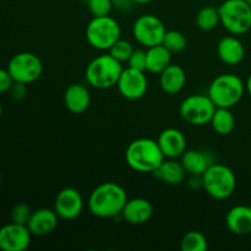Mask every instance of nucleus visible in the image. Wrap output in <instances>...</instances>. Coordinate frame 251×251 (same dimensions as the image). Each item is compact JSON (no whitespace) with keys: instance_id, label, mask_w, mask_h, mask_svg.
<instances>
[{"instance_id":"4be33fe9","label":"nucleus","mask_w":251,"mask_h":251,"mask_svg":"<svg viewBox=\"0 0 251 251\" xmlns=\"http://www.w3.org/2000/svg\"><path fill=\"white\" fill-rule=\"evenodd\" d=\"M152 174L162 183L168 185H180L184 183L188 173L181 162L176 161V158H166Z\"/></svg>"},{"instance_id":"473e14b6","label":"nucleus","mask_w":251,"mask_h":251,"mask_svg":"<svg viewBox=\"0 0 251 251\" xmlns=\"http://www.w3.org/2000/svg\"><path fill=\"white\" fill-rule=\"evenodd\" d=\"M10 92L14 100H22L26 95V85L20 82H14L12 83L11 88H10Z\"/></svg>"},{"instance_id":"2eb2a0df","label":"nucleus","mask_w":251,"mask_h":251,"mask_svg":"<svg viewBox=\"0 0 251 251\" xmlns=\"http://www.w3.org/2000/svg\"><path fill=\"white\" fill-rule=\"evenodd\" d=\"M152 215H153V206L147 199L144 198L129 199L122 212V217L127 223L134 226L145 225L151 220Z\"/></svg>"},{"instance_id":"e433bc0d","label":"nucleus","mask_w":251,"mask_h":251,"mask_svg":"<svg viewBox=\"0 0 251 251\" xmlns=\"http://www.w3.org/2000/svg\"><path fill=\"white\" fill-rule=\"evenodd\" d=\"M245 1H247V2H248V4H249V5H250V6H251V0H245Z\"/></svg>"},{"instance_id":"aec40b11","label":"nucleus","mask_w":251,"mask_h":251,"mask_svg":"<svg viewBox=\"0 0 251 251\" xmlns=\"http://www.w3.org/2000/svg\"><path fill=\"white\" fill-rule=\"evenodd\" d=\"M227 228L237 235H247L251 233V207L238 205L230 208L226 216Z\"/></svg>"},{"instance_id":"c9c22d12","label":"nucleus","mask_w":251,"mask_h":251,"mask_svg":"<svg viewBox=\"0 0 251 251\" xmlns=\"http://www.w3.org/2000/svg\"><path fill=\"white\" fill-rule=\"evenodd\" d=\"M1 115H2V107L1 104H0V118H1Z\"/></svg>"},{"instance_id":"72a5a7b5","label":"nucleus","mask_w":251,"mask_h":251,"mask_svg":"<svg viewBox=\"0 0 251 251\" xmlns=\"http://www.w3.org/2000/svg\"><path fill=\"white\" fill-rule=\"evenodd\" d=\"M245 90H247V92L249 93L250 97H251V74L249 76H248L247 82H245Z\"/></svg>"},{"instance_id":"20e7f679","label":"nucleus","mask_w":251,"mask_h":251,"mask_svg":"<svg viewBox=\"0 0 251 251\" xmlns=\"http://www.w3.org/2000/svg\"><path fill=\"white\" fill-rule=\"evenodd\" d=\"M245 83L235 74H222L215 77L208 93L216 107L233 108L240 102L245 92Z\"/></svg>"},{"instance_id":"f03ea898","label":"nucleus","mask_w":251,"mask_h":251,"mask_svg":"<svg viewBox=\"0 0 251 251\" xmlns=\"http://www.w3.org/2000/svg\"><path fill=\"white\" fill-rule=\"evenodd\" d=\"M164 159L158 142L149 137L134 140L125 151L127 166L139 173H153Z\"/></svg>"},{"instance_id":"bb28decb","label":"nucleus","mask_w":251,"mask_h":251,"mask_svg":"<svg viewBox=\"0 0 251 251\" xmlns=\"http://www.w3.org/2000/svg\"><path fill=\"white\" fill-rule=\"evenodd\" d=\"M162 44L173 53H180L188 46V39H186L185 34L180 31H176V29H171V31H167L166 34L163 37V41Z\"/></svg>"},{"instance_id":"7c9ffc66","label":"nucleus","mask_w":251,"mask_h":251,"mask_svg":"<svg viewBox=\"0 0 251 251\" xmlns=\"http://www.w3.org/2000/svg\"><path fill=\"white\" fill-rule=\"evenodd\" d=\"M127 66L136 70L146 71V50L134 49L131 56L127 60Z\"/></svg>"},{"instance_id":"423d86ee","label":"nucleus","mask_w":251,"mask_h":251,"mask_svg":"<svg viewBox=\"0 0 251 251\" xmlns=\"http://www.w3.org/2000/svg\"><path fill=\"white\" fill-rule=\"evenodd\" d=\"M122 29L110 15L92 17L86 27V39L91 47L98 50H109L110 47L120 39Z\"/></svg>"},{"instance_id":"c85d7f7f","label":"nucleus","mask_w":251,"mask_h":251,"mask_svg":"<svg viewBox=\"0 0 251 251\" xmlns=\"http://www.w3.org/2000/svg\"><path fill=\"white\" fill-rule=\"evenodd\" d=\"M32 212L33 211L31 210L27 203L25 202H19L12 207L11 213H10V218H11V222L17 223V225H24L27 226L29 218H31Z\"/></svg>"},{"instance_id":"c756f323","label":"nucleus","mask_w":251,"mask_h":251,"mask_svg":"<svg viewBox=\"0 0 251 251\" xmlns=\"http://www.w3.org/2000/svg\"><path fill=\"white\" fill-rule=\"evenodd\" d=\"M113 6V0H87V7L93 17L107 16L110 14Z\"/></svg>"},{"instance_id":"4c0bfd02","label":"nucleus","mask_w":251,"mask_h":251,"mask_svg":"<svg viewBox=\"0 0 251 251\" xmlns=\"http://www.w3.org/2000/svg\"><path fill=\"white\" fill-rule=\"evenodd\" d=\"M0 183H1V176H0Z\"/></svg>"},{"instance_id":"f3484780","label":"nucleus","mask_w":251,"mask_h":251,"mask_svg":"<svg viewBox=\"0 0 251 251\" xmlns=\"http://www.w3.org/2000/svg\"><path fill=\"white\" fill-rule=\"evenodd\" d=\"M218 58L226 65L234 66L242 63L245 56V47L239 38L232 36L223 37L217 44Z\"/></svg>"},{"instance_id":"6e6552de","label":"nucleus","mask_w":251,"mask_h":251,"mask_svg":"<svg viewBox=\"0 0 251 251\" xmlns=\"http://www.w3.org/2000/svg\"><path fill=\"white\" fill-rule=\"evenodd\" d=\"M216 104L208 95H191L181 102L179 114L181 119L194 126L210 124L216 110Z\"/></svg>"},{"instance_id":"dca6fc26","label":"nucleus","mask_w":251,"mask_h":251,"mask_svg":"<svg viewBox=\"0 0 251 251\" xmlns=\"http://www.w3.org/2000/svg\"><path fill=\"white\" fill-rule=\"evenodd\" d=\"M58 215L54 210L50 208H38V210L32 212L27 227L32 235L37 237H44L55 230L58 227Z\"/></svg>"},{"instance_id":"1a4fd4ad","label":"nucleus","mask_w":251,"mask_h":251,"mask_svg":"<svg viewBox=\"0 0 251 251\" xmlns=\"http://www.w3.org/2000/svg\"><path fill=\"white\" fill-rule=\"evenodd\" d=\"M6 69L14 82L29 85L41 77L43 64L36 54L31 51H21L10 59Z\"/></svg>"},{"instance_id":"393cba45","label":"nucleus","mask_w":251,"mask_h":251,"mask_svg":"<svg viewBox=\"0 0 251 251\" xmlns=\"http://www.w3.org/2000/svg\"><path fill=\"white\" fill-rule=\"evenodd\" d=\"M195 22L196 26L201 31H212V29H215L221 24L218 7L211 6V5L201 7L198 14H196Z\"/></svg>"},{"instance_id":"0eeeda50","label":"nucleus","mask_w":251,"mask_h":251,"mask_svg":"<svg viewBox=\"0 0 251 251\" xmlns=\"http://www.w3.org/2000/svg\"><path fill=\"white\" fill-rule=\"evenodd\" d=\"M218 11L221 25L230 34L239 36L251 28V6L245 0H225Z\"/></svg>"},{"instance_id":"39448f33","label":"nucleus","mask_w":251,"mask_h":251,"mask_svg":"<svg viewBox=\"0 0 251 251\" xmlns=\"http://www.w3.org/2000/svg\"><path fill=\"white\" fill-rule=\"evenodd\" d=\"M202 188L216 200H226L234 194L237 178L229 167L221 163H213L202 174Z\"/></svg>"},{"instance_id":"f8f14e48","label":"nucleus","mask_w":251,"mask_h":251,"mask_svg":"<svg viewBox=\"0 0 251 251\" xmlns=\"http://www.w3.org/2000/svg\"><path fill=\"white\" fill-rule=\"evenodd\" d=\"M32 233L28 227L17 223H9L0 228V250L25 251L31 245Z\"/></svg>"},{"instance_id":"9d476101","label":"nucleus","mask_w":251,"mask_h":251,"mask_svg":"<svg viewBox=\"0 0 251 251\" xmlns=\"http://www.w3.org/2000/svg\"><path fill=\"white\" fill-rule=\"evenodd\" d=\"M167 29L161 19L151 14L137 17L132 26V34L139 44L145 48L162 44Z\"/></svg>"},{"instance_id":"2f4dec72","label":"nucleus","mask_w":251,"mask_h":251,"mask_svg":"<svg viewBox=\"0 0 251 251\" xmlns=\"http://www.w3.org/2000/svg\"><path fill=\"white\" fill-rule=\"evenodd\" d=\"M12 83H14V80L7 69H0V93L10 91Z\"/></svg>"},{"instance_id":"ddd939ff","label":"nucleus","mask_w":251,"mask_h":251,"mask_svg":"<svg viewBox=\"0 0 251 251\" xmlns=\"http://www.w3.org/2000/svg\"><path fill=\"white\" fill-rule=\"evenodd\" d=\"M83 210V198L75 188H65L60 190L54 201V211L59 218L73 221L81 215Z\"/></svg>"},{"instance_id":"a211bd4d","label":"nucleus","mask_w":251,"mask_h":251,"mask_svg":"<svg viewBox=\"0 0 251 251\" xmlns=\"http://www.w3.org/2000/svg\"><path fill=\"white\" fill-rule=\"evenodd\" d=\"M64 104L73 114H82L90 108L91 93L85 85L73 83L64 93Z\"/></svg>"},{"instance_id":"7ed1b4c3","label":"nucleus","mask_w":251,"mask_h":251,"mask_svg":"<svg viewBox=\"0 0 251 251\" xmlns=\"http://www.w3.org/2000/svg\"><path fill=\"white\" fill-rule=\"evenodd\" d=\"M122 73V63L108 53L91 60L85 75L88 85L97 90H108L117 86Z\"/></svg>"},{"instance_id":"f257e3e1","label":"nucleus","mask_w":251,"mask_h":251,"mask_svg":"<svg viewBox=\"0 0 251 251\" xmlns=\"http://www.w3.org/2000/svg\"><path fill=\"white\" fill-rule=\"evenodd\" d=\"M127 200V194L122 185L107 181L93 189L88 198V210L98 218H114L122 216Z\"/></svg>"},{"instance_id":"9b49d317","label":"nucleus","mask_w":251,"mask_h":251,"mask_svg":"<svg viewBox=\"0 0 251 251\" xmlns=\"http://www.w3.org/2000/svg\"><path fill=\"white\" fill-rule=\"evenodd\" d=\"M117 87L124 98L129 100H137L146 95L149 81H147L145 71L127 66L126 69H123Z\"/></svg>"},{"instance_id":"b1692460","label":"nucleus","mask_w":251,"mask_h":251,"mask_svg":"<svg viewBox=\"0 0 251 251\" xmlns=\"http://www.w3.org/2000/svg\"><path fill=\"white\" fill-rule=\"evenodd\" d=\"M210 124L218 135L225 136V135H229L234 130L235 118L230 112V108L217 107L213 113Z\"/></svg>"},{"instance_id":"f704fd0d","label":"nucleus","mask_w":251,"mask_h":251,"mask_svg":"<svg viewBox=\"0 0 251 251\" xmlns=\"http://www.w3.org/2000/svg\"><path fill=\"white\" fill-rule=\"evenodd\" d=\"M134 4H149V2H151L152 0H131Z\"/></svg>"},{"instance_id":"a878e982","label":"nucleus","mask_w":251,"mask_h":251,"mask_svg":"<svg viewBox=\"0 0 251 251\" xmlns=\"http://www.w3.org/2000/svg\"><path fill=\"white\" fill-rule=\"evenodd\" d=\"M207 249V238L198 230H190L180 240L181 251H206Z\"/></svg>"},{"instance_id":"5701e85b","label":"nucleus","mask_w":251,"mask_h":251,"mask_svg":"<svg viewBox=\"0 0 251 251\" xmlns=\"http://www.w3.org/2000/svg\"><path fill=\"white\" fill-rule=\"evenodd\" d=\"M172 64V53L163 46H153L146 50V71L152 74H161Z\"/></svg>"},{"instance_id":"cd10ccee","label":"nucleus","mask_w":251,"mask_h":251,"mask_svg":"<svg viewBox=\"0 0 251 251\" xmlns=\"http://www.w3.org/2000/svg\"><path fill=\"white\" fill-rule=\"evenodd\" d=\"M108 51H109V54L113 58H115L120 63H127L129 58L131 56L132 51H134V48H132L130 42L120 38L110 47Z\"/></svg>"},{"instance_id":"412c9836","label":"nucleus","mask_w":251,"mask_h":251,"mask_svg":"<svg viewBox=\"0 0 251 251\" xmlns=\"http://www.w3.org/2000/svg\"><path fill=\"white\" fill-rule=\"evenodd\" d=\"M186 83L185 70L180 65L171 64L159 74V86L167 95H176Z\"/></svg>"},{"instance_id":"4468645a","label":"nucleus","mask_w":251,"mask_h":251,"mask_svg":"<svg viewBox=\"0 0 251 251\" xmlns=\"http://www.w3.org/2000/svg\"><path fill=\"white\" fill-rule=\"evenodd\" d=\"M166 158H179L186 151V139L180 130L168 127L159 134L157 140Z\"/></svg>"},{"instance_id":"58836bf2","label":"nucleus","mask_w":251,"mask_h":251,"mask_svg":"<svg viewBox=\"0 0 251 251\" xmlns=\"http://www.w3.org/2000/svg\"><path fill=\"white\" fill-rule=\"evenodd\" d=\"M250 207H251V206H250Z\"/></svg>"},{"instance_id":"6ab92c4d","label":"nucleus","mask_w":251,"mask_h":251,"mask_svg":"<svg viewBox=\"0 0 251 251\" xmlns=\"http://www.w3.org/2000/svg\"><path fill=\"white\" fill-rule=\"evenodd\" d=\"M180 162L189 176H202L215 163L212 154L202 150H186Z\"/></svg>"}]
</instances>
